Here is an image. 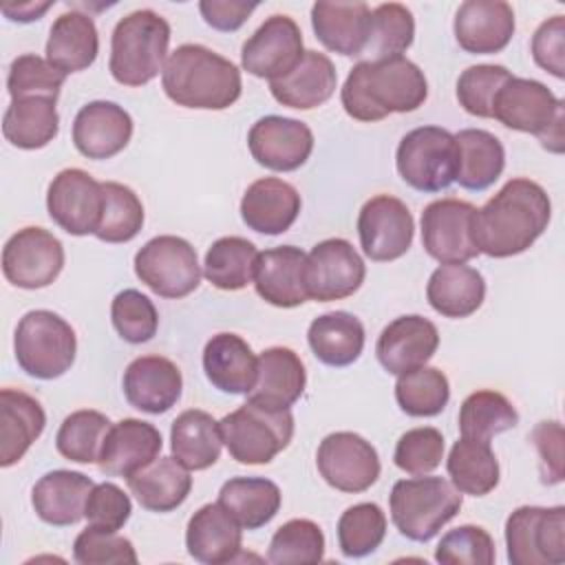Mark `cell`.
Wrapping results in <instances>:
<instances>
[{"mask_svg": "<svg viewBox=\"0 0 565 565\" xmlns=\"http://www.w3.org/2000/svg\"><path fill=\"white\" fill-rule=\"evenodd\" d=\"M550 216V196L536 181L510 179L475 212V243L492 258L523 254L547 230Z\"/></svg>", "mask_w": 565, "mask_h": 565, "instance_id": "cell-1", "label": "cell"}, {"mask_svg": "<svg viewBox=\"0 0 565 565\" xmlns=\"http://www.w3.org/2000/svg\"><path fill=\"white\" fill-rule=\"evenodd\" d=\"M426 97L424 71L404 55L358 62L340 90L347 115L358 121H380L391 113H413Z\"/></svg>", "mask_w": 565, "mask_h": 565, "instance_id": "cell-2", "label": "cell"}, {"mask_svg": "<svg viewBox=\"0 0 565 565\" xmlns=\"http://www.w3.org/2000/svg\"><path fill=\"white\" fill-rule=\"evenodd\" d=\"M161 84L177 106L199 110H225L243 90L238 66L203 44L177 46L163 64Z\"/></svg>", "mask_w": 565, "mask_h": 565, "instance_id": "cell-3", "label": "cell"}, {"mask_svg": "<svg viewBox=\"0 0 565 565\" xmlns=\"http://www.w3.org/2000/svg\"><path fill=\"white\" fill-rule=\"evenodd\" d=\"M170 24L152 9L124 15L110 38L108 71L124 86H143L163 71Z\"/></svg>", "mask_w": 565, "mask_h": 565, "instance_id": "cell-4", "label": "cell"}, {"mask_svg": "<svg viewBox=\"0 0 565 565\" xmlns=\"http://www.w3.org/2000/svg\"><path fill=\"white\" fill-rule=\"evenodd\" d=\"M461 492L444 477H413L395 481L388 508L391 519L402 536L426 543L457 516L461 510Z\"/></svg>", "mask_w": 565, "mask_h": 565, "instance_id": "cell-5", "label": "cell"}, {"mask_svg": "<svg viewBox=\"0 0 565 565\" xmlns=\"http://www.w3.org/2000/svg\"><path fill=\"white\" fill-rule=\"evenodd\" d=\"M563 102L539 79L510 77L492 102V117L505 128L536 135L541 146L563 152Z\"/></svg>", "mask_w": 565, "mask_h": 565, "instance_id": "cell-6", "label": "cell"}, {"mask_svg": "<svg viewBox=\"0 0 565 565\" xmlns=\"http://www.w3.org/2000/svg\"><path fill=\"white\" fill-rule=\"evenodd\" d=\"M218 426L232 459L247 466L269 463L294 437V415L289 408H271L252 399L225 415Z\"/></svg>", "mask_w": 565, "mask_h": 565, "instance_id": "cell-7", "label": "cell"}, {"mask_svg": "<svg viewBox=\"0 0 565 565\" xmlns=\"http://www.w3.org/2000/svg\"><path fill=\"white\" fill-rule=\"evenodd\" d=\"M18 366L38 380H55L64 375L77 353L73 327L49 309L24 313L13 335Z\"/></svg>", "mask_w": 565, "mask_h": 565, "instance_id": "cell-8", "label": "cell"}, {"mask_svg": "<svg viewBox=\"0 0 565 565\" xmlns=\"http://www.w3.org/2000/svg\"><path fill=\"white\" fill-rule=\"evenodd\" d=\"M399 177L419 192H441L455 183L459 148L455 135L441 126H419L406 132L395 152Z\"/></svg>", "mask_w": 565, "mask_h": 565, "instance_id": "cell-9", "label": "cell"}, {"mask_svg": "<svg viewBox=\"0 0 565 565\" xmlns=\"http://www.w3.org/2000/svg\"><path fill=\"white\" fill-rule=\"evenodd\" d=\"M512 565H561L565 561V508L521 505L505 521Z\"/></svg>", "mask_w": 565, "mask_h": 565, "instance_id": "cell-10", "label": "cell"}, {"mask_svg": "<svg viewBox=\"0 0 565 565\" xmlns=\"http://www.w3.org/2000/svg\"><path fill=\"white\" fill-rule=\"evenodd\" d=\"M135 274L161 298H183L201 282L196 249L172 234L150 238L135 254Z\"/></svg>", "mask_w": 565, "mask_h": 565, "instance_id": "cell-11", "label": "cell"}, {"mask_svg": "<svg viewBox=\"0 0 565 565\" xmlns=\"http://www.w3.org/2000/svg\"><path fill=\"white\" fill-rule=\"evenodd\" d=\"M64 267V247L44 227H22L2 247V274L20 289L49 287Z\"/></svg>", "mask_w": 565, "mask_h": 565, "instance_id": "cell-12", "label": "cell"}, {"mask_svg": "<svg viewBox=\"0 0 565 565\" xmlns=\"http://www.w3.org/2000/svg\"><path fill=\"white\" fill-rule=\"evenodd\" d=\"M366 276V265L344 238H327L313 245L305 263V289L311 300L331 302L353 296Z\"/></svg>", "mask_w": 565, "mask_h": 565, "instance_id": "cell-13", "label": "cell"}, {"mask_svg": "<svg viewBox=\"0 0 565 565\" xmlns=\"http://www.w3.org/2000/svg\"><path fill=\"white\" fill-rule=\"evenodd\" d=\"M477 207L461 199H437L422 212V245L428 256L446 263H466L479 252L472 221Z\"/></svg>", "mask_w": 565, "mask_h": 565, "instance_id": "cell-14", "label": "cell"}, {"mask_svg": "<svg viewBox=\"0 0 565 565\" xmlns=\"http://www.w3.org/2000/svg\"><path fill=\"white\" fill-rule=\"evenodd\" d=\"M320 477L340 492H364L380 477L377 450L362 435L338 430L327 435L316 455Z\"/></svg>", "mask_w": 565, "mask_h": 565, "instance_id": "cell-15", "label": "cell"}, {"mask_svg": "<svg viewBox=\"0 0 565 565\" xmlns=\"http://www.w3.org/2000/svg\"><path fill=\"white\" fill-rule=\"evenodd\" d=\"M415 221L406 203L391 194L369 199L358 214V236L362 252L375 263L404 256L413 243Z\"/></svg>", "mask_w": 565, "mask_h": 565, "instance_id": "cell-16", "label": "cell"}, {"mask_svg": "<svg viewBox=\"0 0 565 565\" xmlns=\"http://www.w3.org/2000/svg\"><path fill=\"white\" fill-rule=\"evenodd\" d=\"M46 210L53 223H57L66 234H95L104 210L102 183L86 170L66 168L49 183Z\"/></svg>", "mask_w": 565, "mask_h": 565, "instance_id": "cell-17", "label": "cell"}, {"mask_svg": "<svg viewBox=\"0 0 565 565\" xmlns=\"http://www.w3.org/2000/svg\"><path fill=\"white\" fill-rule=\"evenodd\" d=\"M302 33L294 18L269 15L243 44L241 64L243 68L263 79H278L287 75L302 57Z\"/></svg>", "mask_w": 565, "mask_h": 565, "instance_id": "cell-18", "label": "cell"}, {"mask_svg": "<svg viewBox=\"0 0 565 565\" xmlns=\"http://www.w3.org/2000/svg\"><path fill=\"white\" fill-rule=\"evenodd\" d=\"M247 146L256 163L274 172H291L307 163L313 150L311 128L294 117H260L247 135Z\"/></svg>", "mask_w": 565, "mask_h": 565, "instance_id": "cell-19", "label": "cell"}, {"mask_svg": "<svg viewBox=\"0 0 565 565\" xmlns=\"http://www.w3.org/2000/svg\"><path fill=\"white\" fill-rule=\"evenodd\" d=\"M514 11L503 0H466L455 13L457 44L472 55L503 51L514 35Z\"/></svg>", "mask_w": 565, "mask_h": 565, "instance_id": "cell-20", "label": "cell"}, {"mask_svg": "<svg viewBox=\"0 0 565 565\" xmlns=\"http://www.w3.org/2000/svg\"><path fill=\"white\" fill-rule=\"evenodd\" d=\"M121 386L132 408L161 415L179 402L183 377L172 360L163 355H141L126 366Z\"/></svg>", "mask_w": 565, "mask_h": 565, "instance_id": "cell-21", "label": "cell"}, {"mask_svg": "<svg viewBox=\"0 0 565 565\" xmlns=\"http://www.w3.org/2000/svg\"><path fill=\"white\" fill-rule=\"evenodd\" d=\"M439 347L437 327L424 316H399L388 322L375 344L377 362L384 371L402 375L417 366H424Z\"/></svg>", "mask_w": 565, "mask_h": 565, "instance_id": "cell-22", "label": "cell"}, {"mask_svg": "<svg viewBox=\"0 0 565 565\" xmlns=\"http://www.w3.org/2000/svg\"><path fill=\"white\" fill-rule=\"evenodd\" d=\"M132 137V117L115 102L97 99L79 108L73 121V143L86 159H110Z\"/></svg>", "mask_w": 565, "mask_h": 565, "instance_id": "cell-23", "label": "cell"}, {"mask_svg": "<svg viewBox=\"0 0 565 565\" xmlns=\"http://www.w3.org/2000/svg\"><path fill=\"white\" fill-rule=\"evenodd\" d=\"M305 263L307 254L294 245L260 252L254 269L256 294L280 309L300 307L309 300L305 289Z\"/></svg>", "mask_w": 565, "mask_h": 565, "instance_id": "cell-24", "label": "cell"}, {"mask_svg": "<svg viewBox=\"0 0 565 565\" xmlns=\"http://www.w3.org/2000/svg\"><path fill=\"white\" fill-rule=\"evenodd\" d=\"M243 527L221 505L205 503L188 521L185 547L188 554L205 565L232 563L241 554Z\"/></svg>", "mask_w": 565, "mask_h": 565, "instance_id": "cell-25", "label": "cell"}, {"mask_svg": "<svg viewBox=\"0 0 565 565\" xmlns=\"http://www.w3.org/2000/svg\"><path fill=\"white\" fill-rule=\"evenodd\" d=\"M161 448L163 439L154 424L126 417L110 426L97 466L110 477H130L154 461Z\"/></svg>", "mask_w": 565, "mask_h": 565, "instance_id": "cell-26", "label": "cell"}, {"mask_svg": "<svg viewBox=\"0 0 565 565\" xmlns=\"http://www.w3.org/2000/svg\"><path fill=\"white\" fill-rule=\"evenodd\" d=\"M300 205V194L291 183L278 177H265L245 190L241 199V218L249 230L276 236L294 225Z\"/></svg>", "mask_w": 565, "mask_h": 565, "instance_id": "cell-27", "label": "cell"}, {"mask_svg": "<svg viewBox=\"0 0 565 565\" xmlns=\"http://www.w3.org/2000/svg\"><path fill=\"white\" fill-rule=\"evenodd\" d=\"M95 488L93 479L77 470H51L31 490L35 514L55 527L75 525L84 519L86 501Z\"/></svg>", "mask_w": 565, "mask_h": 565, "instance_id": "cell-28", "label": "cell"}, {"mask_svg": "<svg viewBox=\"0 0 565 565\" xmlns=\"http://www.w3.org/2000/svg\"><path fill=\"white\" fill-rule=\"evenodd\" d=\"M338 86V73L333 62L320 51H305L300 62L282 77L269 82L274 99L282 106L311 110L322 106Z\"/></svg>", "mask_w": 565, "mask_h": 565, "instance_id": "cell-29", "label": "cell"}, {"mask_svg": "<svg viewBox=\"0 0 565 565\" xmlns=\"http://www.w3.org/2000/svg\"><path fill=\"white\" fill-rule=\"evenodd\" d=\"M203 371L214 388L247 395L258 377V358L236 333H216L203 349Z\"/></svg>", "mask_w": 565, "mask_h": 565, "instance_id": "cell-30", "label": "cell"}, {"mask_svg": "<svg viewBox=\"0 0 565 565\" xmlns=\"http://www.w3.org/2000/svg\"><path fill=\"white\" fill-rule=\"evenodd\" d=\"M311 26L329 51L358 57L369 42L371 9L366 2H316Z\"/></svg>", "mask_w": 565, "mask_h": 565, "instance_id": "cell-31", "label": "cell"}, {"mask_svg": "<svg viewBox=\"0 0 565 565\" xmlns=\"http://www.w3.org/2000/svg\"><path fill=\"white\" fill-rule=\"evenodd\" d=\"M46 415L42 404L18 388L0 391V466L18 463L42 435Z\"/></svg>", "mask_w": 565, "mask_h": 565, "instance_id": "cell-32", "label": "cell"}, {"mask_svg": "<svg viewBox=\"0 0 565 565\" xmlns=\"http://www.w3.org/2000/svg\"><path fill=\"white\" fill-rule=\"evenodd\" d=\"M307 371L296 351L287 347H269L258 355V377L247 399L271 406L289 408L305 391Z\"/></svg>", "mask_w": 565, "mask_h": 565, "instance_id": "cell-33", "label": "cell"}, {"mask_svg": "<svg viewBox=\"0 0 565 565\" xmlns=\"http://www.w3.org/2000/svg\"><path fill=\"white\" fill-rule=\"evenodd\" d=\"M99 53V35L93 18L82 11H66L55 18L46 40V60L62 71L79 73L88 68Z\"/></svg>", "mask_w": 565, "mask_h": 565, "instance_id": "cell-34", "label": "cell"}, {"mask_svg": "<svg viewBox=\"0 0 565 565\" xmlns=\"http://www.w3.org/2000/svg\"><path fill=\"white\" fill-rule=\"evenodd\" d=\"M139 505L150 512L177 510L192 490V477L174 457H157L141 470L126 477Z\"/></svg>", "mask_w": 565, "mask_h": 565, "instance_id": "cell-35", "label": "cell"}, {"mask_svg": "<svg viewBox=\"0 0 565 565\" xmlns=\"http://www.w3.org/2000/svg\"><path fill=\"white\" fill-rule=\"evenodd\" d=\"M426 298L428 305L446 318H468L486 298V280L475 267L446 263L430 274Z\"/></svg>", "mask_w": 565, "mask_h": 565, "instance_id": "cell-36", "label": "cell"}, {"mask_svg": "<svg viewBox=\"0 0 565 565\" xmlns=\"http://www.w3.org/2000/svg\"><path fill=\"white\" fill-rule=\"evenodd\" d=\"M223 435L218 422L201 411L190 408L177 415L170 428L172 457L188 470H205L221 457Z\"/></svg>", "mask_w": 565, "mask_h": 565, "instance_id": "cell-37", "label": "cell"}, {"mask_svg": "<svg viewBox=\"0 0 565 565\" xmlns=\"http://www.w3.org/2000/svg\"><path fill=\"white\" fill-rule=\"evenodd\" d=\"M307 340L322 364L349 366L364 349V324L349 311H329L311 320Z\"/></svg>", "mask_w": 565, "mask_h": 565, "instance_id": "cell-38", "label": "cell"}, {"mask_svg": "<svg viewBox=\"0 0 565 565\" xmlns=\"http://www.w3.org/2000/svg\"><path fill=\"white\" fill-rule=\"evenodd\" d=\"M280 501V488L265 477H234L218 490V503L243 530H258L267 525L278 514Z\"/></svg>", "mask_w": 565, "mask_h": 565, "instance_id": "cell-39", "label": "cell"}, {"mask_svg": "<svg viewBox=\"0 0 565 565\" xmlns=\"http://www.w3.org/2000/svg\"><path fill=\"white\" fill-rule=\"evenodd\" d=\"M455 141L459 148L455 181L472 192L490 188L505 168V150L499 137L483 128H463L455 135Z\"/></svg>", "mask_w": 565, "mask_h": 565, "instance_id": "cell-40", "label": "cell"}, {"mask_svg": "<svg viewBox=\"0 0 565 565\" xmlns=\"http://www.w3.org/2000/svg\"><path fill=\"white\" fill-rule=\"evenodd\" d=\"M60 130V115L55 99L24 97L11 99L2 117L4 139L22 150H38L49 146Z\"/></svg>", "mask_w": 565, "mask_h": 565, "instance_id": "cell-41", "label": "cell"}, {"mask_svg": "<svg viewBox=\"0 0 565 565\" xmlns=\"http://www.w3.org/2000/svg\"><path fill=\"white\" fill-rule=\"evenodd\" d=\"M446 470L461 494L486 497L499 486V461L490 441L457 439L448 452Z\"/></svg>", "mask_w": 565, "mask_h": 565, "instance_id": "cell-42", "label": "cell"}, {"mask_svg": "<svg viewBox=\"0 0 565 565\" xmlns=\"http://www.w3.org/2000/svg\"><path fill=\"white\" fill-rule=\"evenodd\" d=\"M258 254L260 252L252 241L243 236H223L205 252L203 274L216 289L238 291L254 282Z\"/></svg>", "mask_w": 565, "mask_h": 565, "instance_id": "cell-43", "label": "cell"}, {"mask_svg": "<svg viewBox=\"0 0 565 565\" xmlns=\"http://www.w3.org/2000/svg\"><path fill=\"white\" fill-rule=\"evenodd\" d=\"M519 424V413L512 402L499 391H475L459 408L461 437L490 441L494 435L505 433Z\"/></svg>", "mask_w": 565, "mask_h": 565, "instance_id": "cell-44", "label": "cell"}, {"mask_svg": "<svg viewBox=\"0 0 565 565\" xmlns=\"http://www.w3.org/2000/svg\"><path fill=\"white\" fill-rule=\"evenodd\" d=\"M110 426V419L99 411H75L62 422L55 435V448L68 461L97 463Z\"/></svg>", "mask_w": 565, "mask_h": 565, "instance_id": "cell-45", "label": "cell"}, {"mask_svg": "<svg viewBox=\"0 0 565 565\" xmlns=\"http://www.w3.org/2000/svg\"><path fill=\"white\" fill-rule=\"evenodd\" d=\"M395 399L411 417H435L450 399L448 377L435 366H417L397 375Z\"/></svg>", "mask_w": 565, "mask_h": 565, "instance_id": "cell-46", "label": "cell"}, {"mask_svg": "<svg viewBox=\"0 0 565 565\" xmlns=\"http://www.w3.org/2000/svg\"><path fill=\"white\" fill-rule=\"evenodd\" d=\"M104 210L95 236L104 243H128L143 227V205L135 190L117 181L102 183Z\"/></svg>", "mask_w": 565, "mask_h": 565, "instance_id": "cell-47", "label": "cell"}, {"mask_svg": "<svg viewBox=\"0 0 565 565\" xmlns=\"http://www.w3.org/2000/svg\"><path fill=\"white\" fill-rule=\"evenodd\" d=\"M415 38V20L408 7L399 2H386L371 9V29L364 53L373 60L402 55ZM362 53V55H364Z\"/></svg>", "mask_w": 565, "mask_h": 565, "instance_id": "cell-48", "label": "cell"}, {"mask_svg": "<svg viewBox=\"0 0 565 565\" xmlns=\"http://www.w3.org/2000/svg\"><path fill=\"white\" fill-rule=\"evenodd\" d=\"M386 536V514L377 503H355L338 521V545L349 558L373 554Z\"/></svg>", "mask_w": 565, "mask_h": 565, "instance_id": "cell-49", "label": "cell"}, {"mask_svg": "<svg viewBox=\"0 0 565 565\" xmlns=\"http://www.w3.org/2000/svg\"><path fill=\"white\" fill-rule=\"evenodd\" d=\"M324 558V534L318 523L309 519H291L282 523L267 550V561L285 563H320Z\"/></svg>", "mask_w": 565, "mask_h": 565, "instance_id": "cell-50", "label": "cell"}, {"mask_svg": "<svg viewBox=\"0 0 565 565\" xmlns=\"http://www.w3.org/2000/svg\"><path fill=\"white\" fill-rule=\"evenodd\" d=\"M66 75L57 71L49 60L24 53L15 57L9 66L7 75V90L11 99H24V97H60V90L64 86Z\"/></svg>", "mask_w": 565, "mask_h": 565, "instance_id": "cell-51", "label": "cell"}, {"mask_svg": "<svg viewBox=\"0 0 565 565\" xmlns=\"http://www.w3.org/2000/svg\"><path fill=\"white\" fill-rule=\"evenodd\" d=\"M110 320L115 331L130 344L152 340L159 327L154 302L137 289H124L113 298Z\"/></svg>", "mask_w": 565, "mask_h": 565, "instance_id": "cell-52", "label": "cell"}, {"mask_svg": "<svg viewBox=\"0 0 565 565\" xmlns=\"http://www.w3.org/2000/svg\"><path fill=\"white\" fill-rule=\"evenodd\" d=\"M512 77V73L501 64H477L468 66L457 79L459 106L475 117L490 119L492 102L499 88Z\"/></svg>", "mask_w": 565, "mask_h": 565, "instance_id": "cell-53", "label": "cell"}, {"mask_svg": "<svg viewBox=\"0 0 565 565\" xmlns=\"http://www.w3.org/2000/svg\"><path fill=\"white\" fill-rule=\"evenodd\" d=\"M494 558V541L479 525H459L446 532L435 550V561L444 565H492Z\"/></svg>", "mask_w": 565, "mask_h": 565, "instance_id": "cell-54", "label": "cell"}, {"mask_svg": "<svg viewBox=\"0 0 565 565\" xmlns=\"http://www.w3.org/2000/svg\"><path fill=\"white\" fill-rule=\"evenodd\" d=\"M444 459V435L433 426H419L406 430L395 446L393 461L408 475H428Z\"/></svg>", "mask_w": 565, "mask_h": 565, "instance_id": "cell-55", "label": "cell"}, {"mask_svg": "<svg viewBox=\"0 0 565 565\" xmlns=\"http://www.w3.org/2000/svg\"><path fill=\"white\" fill-rule=\"evenodd\" d=\"M73 558L79 565H135L137 552L126 536L113 530L88 525L77 534L73 543Z\"/></svg>", "mask_w": 565, "mask_h": 565, "instance_id": "cell-56", "label": "cell"}, {"mask_svg": "<svg viewBox=\"0 0 565 565\" xmlns=\"http://www.w3.org/2000/svg\"><path fill=\"white\" fill-rule=\"evenodd\" d=\"M130 514H132L130 497L117 483H110V481L95 483L84 510V519L88 521V525L117 532L128 523Z\"/></svg>", "mask_w": 565, "mask_h": 565, "instance_id": "cell-57", "label": "cell"}, {"mask_svg": "<svg viewBox=\"0 0 565 565\" xmlns=\"http://www.w3.org/2000/svg\"><path fill=\"white\" fill-rule=\"evenodd\" d=\"M532 57L534 62L552 73L554 77H565V18L552 15L539 24L532 35Z\"/></svg>", "mask_w": 565, "mask_h": 565, "instance_id": "cell-58", "label": "cell"}, {"mask_svg": "<svg viewBox=\"0 0 565 565\" xmlns=\"http://www.w3.org/2000/svg\"><path fill=\"white\" fill-rule=\"evenodd\" d=\"M543 461V481H563V428L558 422H539L530 435Z\"/></svg>", "mask_w": 565, "mask_h": 565, "instance_id": "cell-59", "label": "cell"}, {"mask_svg": "<svg viewBox=\"0 0 565 565\" xmlns=\"http://www.w3.org/2000/svg\"><path fill=\"white\" fill-rule=\"evenodd\" d=\"M258 2H243V0H201L199 11L216 31H236L245 24Z\"/></svg>", "mask_w": 565, "mask_h": 565, "instance_id": "cell-60", "label": "cell"}, {"mask_svg": "<svg viewBox=\"0 0 565 565\" xmlns=\"http://www.w3.org/2000/svg\"><path fill=\"white\" fill-rule=\"evenodd\" d=\"M53 2H20V4H2V13L13 22H33L44 15Z\"/></svg>", "mask_w": 565, "mask_h": 565, "instance_id": "cell-61", "label": "cell"}]
</instances>
